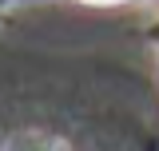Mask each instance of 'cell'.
<instances>
[{
    "instance_id": "1",
    "label": "cell",
    "mask_w": 159,
    "mask_h": 151,
    "mask_svg": "<svg viewBox=\"0 0 159 151\" xmlns=\"http://www.w3.org/2000/svg\"><path fill=\"white\" fill-rule=\"evenodd\" d=\"M84 4H119V0H84Z\"/></svg>"
}]
</instances>
